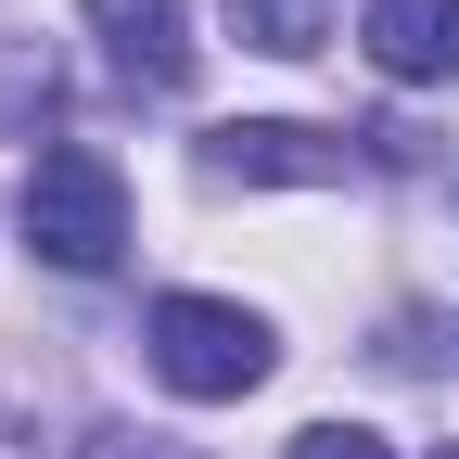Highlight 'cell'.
<instances>
[{
  "instance_id": "cell-1",
  "label": "cell",
  "mask_w": 459,
  "mask_h": 459,
  "mask_svg": "<svg viewBox=\"0 0 459 459\" xmlns=\"http://www.w3.org/2000/svg\"><path fill=\"white\" fill-rule=\"evenodd\" d=\"M13 217H26V255L65 268V281H102L115 255H128V179H115V153H90V141H51L26 166Z\"/></svg>"
},
{
  "instance_id": "cell-2",
  "label": "cell",
  "mask_w": 459,
  "mask_h": 459,
  "mask_svg": "<svg viewBox=\"0 0 459 459\" xmlns=\"http://www.w3.org/2000/svg\"><path fill=\"white\" fill-rule=\"evenodd\" d=\"M141 358H153L166 395L230 409V395H255V383L281 370V332H268L255 307H230V294H166V307L141 319Z\"/></svg>"
},
{
  "instance_id": "cell-3",
  "label": "cell",
  "mask_w": 459,
  "mask_h": 459,
  "mask_svg": "<svg viewBox=\"0 0 459 459\" xmlns=\"http://www.w3.org/2000/svg\"><path fill=\"white\" fill-rule=\"evenodd\" d=\"M192 166L217 192H332V179H358V141L344 128H294V115H230V128H204Z\"/></svg>"
},
{
  "instance_id": "cell-4",
  "label": "cell",
  "mask_w": 459,
  "mask_h": 459,
  "mask_svg": "<svg viewBox=\"0 0 459 459\" xmlns=\"http://www.w3.org/2000/svg\"><path fill=\"white\" fill-rule=\"evenodd\" d=\"M358 39H370V65L395 90H446L459 77V0H370Z\"/></svg>"
},
{
  "instance_id": "cell-5",
  "label": "cell",
  "mask_w": 459,
  "mask_h": 459,
  "mask_svg": "<svg viewBox=\"0 0 459 459\" xmlns=\"http://www.w3.org/2000/svg\"><path fill=\"white\" fill-rule=\"evenodd\" d=\"M90 26H102V51H115L128 90H179L192 77V13L179 0H90Z\"/></svg>"
},
{
  "instance_id": "cell-6",
  "label": "cell",
  "mask_w": 459,
  "mask_h": 459,
  "mask_svg": "<svg viewBox=\"0 0 459 459\" xmlns=\"http://www.w3.org/2000/svg\"><path fill=\"white\" fill-rule=\"evenodd\" d=\"M230 39L268 51V65H307V51L332 39V0H230Z\"/></svg>"
},
{
  "instance_id": "cell-7",
  "label": "cell",
  "mask_w": 459,
  "mask_h": 459,
  "mask_svg": "<svg viewBox=\"0 0 459 459\" xmlns=\"http://www.w3.org/2000/svg\"><path fill=\"white\" fill-rule=\"evenodd\" d=\"M77 459H192V446H179V434H141V421H90Z\"/></svg>"
},
{
  "instance_id": "cell-8",
  "label": "cell",
  "mask_w": 459,
  "mask_h": 459,
  "mask_svg": "<svg viewBox=\"0 0 459 459\" xmlns=\"http://www.w3.org/2000/svg\"><path fill=\"white\" fill-rule=\"evenodd\" d=\"M281 459H395V446H383L370 421H307L294 446H281Z\"/></svg>"
},
{
  "instance_id": "cell-9",
  "label": "cell",
  "mask_w": 459,
  "mask_h": 459,
  "mask_svg": "<svg viewBox=\"0 0 459 459\" xmlns=\"http://www.w3.org/2000/svg\"><path fill=\"white\" fill-rule=\"evenodd\" d=\"M0 459H39V421L13 409V395H0Z\"/></svg>"
},
{
  "instance_id": "cell-10",
  "label": "cell",
  "mask_w": 459,
  "mask_h": 459,
  "mask_svg": "<svg viewBox=\"0 0 459 459\" xmlns=\"http://www.w3.org/2000/svg\"><path fill=\"white\" fill-rule=\"evenodd\" d=\"M434 459H459V446H434Z\"/></svg>"
}]
</instances>
